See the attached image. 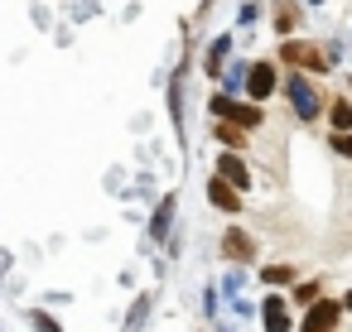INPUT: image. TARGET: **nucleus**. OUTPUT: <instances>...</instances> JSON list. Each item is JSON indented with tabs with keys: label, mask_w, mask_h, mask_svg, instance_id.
Wrapping results in <instances>:
<instances>
[{
	"label": "nucleus",
	"mask_w": 352,
	"mask_h": 332,
	"mask_svg": "<svg viewBox=\"0 0 352 332\" xmlns=\"http://www.w3.org/2000/svg\"><path fill=\"white\" fill-rule=\"evenodd\" d=\"M212 111L227 116V121H236L241 130H256V126H261V111H256V106H236V102H227V97H212Z\"/></svg>",
	"instance_id": "nucleus-1"
},
{
	"label": "nucleus",
	"mask_w": 352,
	"mask_h": 332,
	"mask_svg": "<svg viewBox=\"0 0 352 332\" xmlns=\"http://www.w3.org/2000/svg\"><path fill=\"white\" fill-rule=\"evenodd\" d=\"M338 313H342V303H333V298H323V303H314V308L304 313V332H333V322H338Z\"/></svg>",
	"instance_id": "nucleus-2"
},
{
	"label": "nucleus",
	"mask_w": 352,
	"mask_h": 332,
	"mask_svg": "<svg viewBox=\"0 0 352 332\" xmlns=\"http://www.w3.org/2000/svg\"><path fill=\"white\" fill-rule=\"evenodd\" d=\"M285 92H289V102H294V111H299L304 121H309V116H318V92H314L304 78H289V87H285Z\"/></svg>",
	"instance_id": "nucleus-3"
},
{
	"label": "nucleus",
	"mask_w": 352,
	"mask_h": 332,
	"mask_svg": "<svg viewBox=\"0 0 352 332\" xmlns=\"http://www.w3.org/2000/svg\"><path fill=\"white\" fill-rule=\"evenodd\" d=\"M246 92H251L256 102H265V97L275 92V68H270V63H256V68L246 73Z\"/></svg>",
	"instance_id": "nucleus-4"
},
{
	"label": "nucleus",
	"mask_w": 352,
	"mask_h": 332,
	"mask_svg": "<svg viewBox=\"0 0 352 332\" xmlns=\"http://www.w3.org/2000/svg\"><path fill=\"white\" fill-rule=\"evenodd\" d=\"M217 178H227V183H232L236 193H241V188L251 183V174H246V164H241L236 154H222V159H217Z\"/></svg>",
	"instance_id": "nucleus-5"
},
{
	"label": "nucleus",
	"mask_w": 352,
	"mask_h": 332,
	"mask_svg": "<svg viewBox=\"0 0 352 332\" xmlns=\"http://www.w3.org/2000/svg\"><path fill=\"white\" fill-rule=\"evenodd\" d=\"M208 198H212V207H222V212H241V193L227 188V178H212V183H208Z\"/></svg>",
	"instance_id": "nucleus-6"
},
{
	"label": "nucleus",
	"mask_w": 352,
	"mask_h": 332,
	"mask_svg": "<svg viewBox=\"0 0 352 332\" xmlns=\"http://www.w3.org/2000/svg\"><path fill=\"white\" fill-rule=\"evenodd\" d=\"M261 322H265V332H289V313H285V303H280V298H265Z\"/></svg>",
	"instance_id": "nucleus-7"
},
{
	"label": "nucleus",
	"mask_w": 352,
	"mask_h": 332,
	"mask_svg": "<svg viewBox=\"0 0 352 332\" xmlns=\"http://www.w3.org/2000/svg\"><path fill=\"white\" fill-rule=\"evenodd\" d=\"M285 58H289V63H294V68H314V73H318V68H323V58H318V54H314V49H309V44H294V39H289V44H285Z\"/></svg>",
	"instance_id": "nucleus-8"
},
{
	"label": "nucleus",
	"mask_w": 352,
	"mask_h": 332,
	"mask_svg": "<svg viewBox=\"0 0 352 332\" xmlns=\"http://www.w3.org/2000/svg\"><path fill=\"white\" fill-rule=\"evenodd\" d=\"M222 250H227L232 260H251V255H256V246H251L246 231H227V236H222Z\"/></svg>",
	"instance_id": "nucleus-9"
},
{
	"label": "nucleus",
	"mask_w": 352,
	"mask_h": 332,
	"mask_svg": "<svg viewBox=\"0 0 352 332\" xmlns=\"http://www.w3.org/2000/svg\"><path fill=\"white\" fill-rule=\"evenodd\" d=\"M174 207H179L174 198H164V202H160V212H155V226H150V241H160V236L169 231V217H174Z\"/></svg>",
	"instance_id": "nucleus-10"
},
{
	"label": "nucleus",
	"mask_w": 352,
	"mask_h": 332,
	"mask_svg": "<svg viewBox=\"0 0 352 332\" xmlns=\"http://www.w3.org/2000/svg\"><path fill=\"white\" fill-rule=\"evenodd\" d=\"M333 126H338V135L352 130V106H347V102H333Z\"/></svg>",
	"instance_id": "nucleus-11"
},
{
	"label": "nucleus",
	"mask_w": 352,
	"mask_h": 332,
	"mask_svg": "<svg viewBox=\"0 0 352 332\" xmlns=\"http://www.w3.org/2000/svg\"><path fill=\"white\" fill-rule=\"evenodd\" d=\"M275 29H294V5H289V0H280V5H275Z\"/></svg>",
	"instance_id": "nucleus-12"
},
{
	"label": "nucleus",
	"mask_w": 352,
	"mask_h": 332,
	"mask_svg": "<svg viewBox=\"0 0 352 332\" xmlns=\"http://www.w3.org/2000/svg\"><path fill=\"white\" fill-rule=\"evenodd\" d=\"M222 54H232V39H217V44H212V54H208V73L222 68Z\"/></svg>",
	"instance_id": "nucleus-13"
},
{
	"label": "nucleus",
	"mask_w": 352,
	"mask_h": 332,
	"mask_svg": "<svg viewBox=\"0 0 352 332\" xmlns=\"http://www.w3.org/2000/svg\"><path fill=\"white\" fill-rule=\"evenodd\" d=\"M261 279H265V284H289V279H294V270H289V265H270Z\"/></svg>",
	"instance_id": "nucleus-14"
},
{
	"label": "nucleus",
	"mask_w": 352,
	"mask_h": 332,
	"mask_svg": "<svg viewBox=\"0 0 352 332\" xmlns=\"http://www.w3.org/2000/svg\"><path fill=\"white\" fill-rule=\"evenodd\" d=\"M294 303H318V284H294Z\"/></svg>",
	"instance_id": "nucleus-15"
},
{
	"label": "nucleus",
	"mask_w": 352,
	"mask_h": 332,
	"mask_svg": "<svg viewBox=\"0 0 352 332\" xmlns=\"http://www.w3.org/2000/svg\"><path fill=\"white\" fill-rule=\"evenodd\" d=\"M30 322H34V327H39V332H63V327H58V322H54V318H49V313H34V318H30Z\"/></svg>",
	"instance_id": "nucleus-16"
},
{
	"label": "nucleus",
	"mask_w": 352,
	"mask_h": 332,
	"mask_svg": "<svg viewBox=\"0 0 352 332\" xmlns=\"http://www.w3.org/2000/svg\"><path fill=\"white\" fill-rule=\"evenodd\" d=\"M217 140H222V145H232V150H236V145H241V130H232V126H222V130H217Z\"/></svg>",
	"instance_id": "nucleus-17"
},
{
	"label": "nucleus",
	"mask_w": 352,
	"mask_h": 332,
	"mask_svg": "<svg viewBox=\"0 0 352 332\" xmlns=\"http://www.w3.org/2000/svg\"><path fill=\"white\" fill-rule=\"evenodd\" d=\"M145 313H150V298H140V303L131 308V322H126V327H140V318H145Z\"/></svg>",
	"instance_id": "nucleus-18"
},
{
	"label": "nucleus",
	"mask_w": 352,
	"mask_h": 332,
	"mask_svg": "<svg viewBox=\"0 0 352 332\" xmlns=\"http://www.w3.org/2000/svg\"><path fill=\"white\" fill-rule=\"evenodd\" d=\"M333 150H338V154H347V159H352V135H333Z\"/></svg>",
	"instance_id": "nucleus-19"
},
{
	"label": "nucleus",
	"mask_w": 352,
	"mask_h": 332,
	"mask_svg": "<svg viewBox=\"0 0 352 332\" xmlns=\"http://www.w3.org/2000/svg\"><path fill=\"white\" fill-rule=\"evenodd\" d=\"M342 308H352V294H347V298H342Z\"/></svg>",
	"instance_id": "nucleus-20"
}]
</instances>
